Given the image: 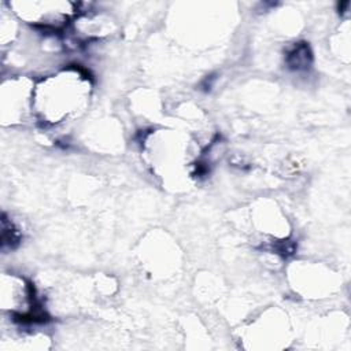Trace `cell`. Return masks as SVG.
I'll use <instances>...</instances> for the list:
<instances>
[{
	"instance_id": "obj_1",
	"label": "cell",
	"mask_w": 351,
	"mask_h": 351,
	"mask_svg": "<svg viewBox=\"0 0 351 351\" xmlns=\"http://www.w3.org/2000/svg\"><path fill=\"white\" fill-rule=\"evenodd\" d=\"M41 95L45 96L43 106L45 110L40 114L45 122L59 123L71 114H75L84 104L89 95L88 80L77 71L62 73L52 78L43 81Z\"/></svg>"
},
{
	"instance_id": "obj_2",
	"label": "cell",
	"mask_w": 351,
	"mask_h": 351,
	"mask_svg": "<svg viewBox=\"0 0 351 351\" xmlns=\"http://www.w3.org/2000/svg\"><path fill=\"white\" fill-rule=\"evenodd\" d=\"M308 49L306 45L302 47H296L291 53H289V63L291 66L299 69V67H304L308 64Z\"/></svg>"
}]
</instances>
